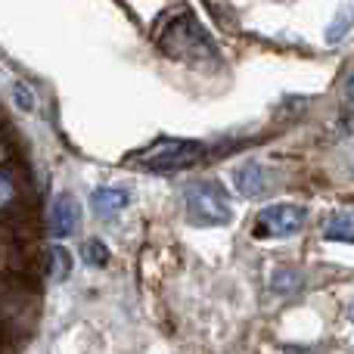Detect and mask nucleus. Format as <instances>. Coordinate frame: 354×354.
I'll return each instance as SVG.
<instances>
[{
  "label": "nucleus",
  "mask_w": 354,
  "mask_h": 354,
  "mask_svg": "<svg viewBox=\"0 0 354 354\" xmlns=\"http://www.w3.org/2000/svg\"><path fill=\"white\" fill-rule=\"evenodd\" d=\"M345 91H348V100H351V103H354V78L348 81V84H345Z\"/></svg>",
  "instance_id": "14"
},
{
  "label": "nucleus",
  "mask_w": 354,
  "mask_h": 354,
  "mask_svg": "<svg viewBox=\"0 0 354 354\" xmlns=\"http://www.w3.org/2000/svg\"><path fill=\"white\" fill-rule=\"evenodd\" d=\"M16 97H19V103H22V109H31V97H28V87L16 84Z\"/></svg>",
  "instance_id": "13"
},
{
  "label": "nucleus",
  "mask_w": 354,
  "mask_h": 354,
  "mask_svg": "<svg viewBox=\"0 0 354 354\" xmlns=\"http://www.w3.org/2000/svg\"><path fill=\"white\" fill-rule=\"evenodd\" d=\"M205 156H208V147L202 140L165 137V140H156L149 147L137 149L134 156H128V162H134L137 168H147V171H180V168L202 162Z\"/></svg>",
  "instance_id": "2"
},
{
  "label": "nucleus",
  "mask_w": 354,
  "mask_h": 354,
  "mask_svg": "<svg viewBox=\"0 0 354 354\" xmlns=\"http://www.w3.org/2000/svg\"><path fill=\"white\" fill-rule=\"evenodd\" d=\"M47 258H50V280L66 283L72 277V255H68V249L66 245H53L47 252Z\"/></svg>",
  "instance_id": "9"
},
{
  "label": "nucleus",
  "mask_w": 354,
  "mask_h": 354,
  "mask_svg": "<svg viewBox=\"0 0 354 354\" xmlns=\"http://www.w3.org/2000/svg\"><path fill=\"white\" fill-rule=\"evenodd\" d=\"M289 354H311V351H301V348H292V351H289Z\"/></svg>",
  "instance_id": "15"
},
{
  "label": "nucleus",
  "mask_w": 354,
  "mask_h": 354,
  "mask_svg": "<svg viewBox=\"0 0 354 354\" xmlns=\"http://www.w3.org/2000/svg\"><path fill=\"white\" fill-rule=\"evenodd\" d=\"M91 205L100 218H112L115 212H122V208L128 205V193L118 187H100L97 193L91 196Z\"/></svg>",
  "instance_id": "8"
},
{
  "label": "nucleus",
  "mask_w": 354,
  "mask_h": 354,
  "mask_svg": "<svg viewBox=\"0 0 354 354\" xmlns=\"http://www.w3.org/2000/svg\"><path fill=\"white\" fill-rule=\"evenodd\" d=\"M81 227V202L75 199L72 193H59L50 205V230L53 236L66 239V236H75Z\"/></svg>",
  "instance_id": "5"
},
{
  "label": "nucleus",
  "mask_w": 354,
  "mask_h": 354,
  "mask_svg": "<svg viewBox=\"0 0 354 354\" xmlns=\"http://www.w3.org/2000/svg\"><path fill=\"white\" fill-rule=\"evenodd\" d=\"M187 214L199 227H221L230 221V202L218 183H193L187 189Z\"/></svg>",
  "instance_id": "3"
},
{
  "label": "nucleus",
  "mask_w": 354,
  "mask_h": 354,
  "mask_svg": "<svg viewBox=\"0 0 354 354\" xmlns=\"http://www.w3.org/2000/svg\"><path fill=\"white\" fill-rule=\"evenodd\" d=\"M233 183H236V189L243 196H258L268 189V171H264L258 162H249V165L233 171Z\"/></svg>",
  "instance_id": "7"
},
{
  "label": "nucleus",
  "mask_w": 354,
  "mask_h": 354,
  "mask_svg": "<svg viewBox=\"0 0 354 354\" xmlns=\"http://www.w3.org/2000/svg\"><path fill=\"white\" fill-rule=\"evenodd\" d=\"M305 208L301 205H289V202H277V205L261 208L258 214L255 233L258 236H292L305 227Z\"/></svg>",
  "instance_id": "4"
},
{
  "label": "nucleus",
  "mask_w": 354,
  "mask_h": 354,
  "mask_svg": "<svg viewBox=\"0 0 354 354\" xmlns=\"http://www.w3.org/2000/svg\"><path fill=\"white\" fill-rule=\"evenodd\" d=\"M351 324H354V305H351Z\"/></svg>",
  "instance_id": "16"
},
{
  "label": "nucleus",
  "mask_w": 354,
  "mask_h": 354,
  "mask_svg": "<svg viewBox=\"0 0 354 354\" xmlns=\"http://www.w3.org/2000/svg\"><path fill=\"white\" fill-rule=\"evenodd\" d=\"M16 202V180L6 168H0V212H10Z\"/></svg>",
  "instance_id": "11"
},
{
  "label": "nucleus",
  "mask_w": 354,
  "mask_h": 354,
  "mask_svg": "<svg viewBox=\"0 0 354 354\" xmlns=\"http://www.w3.org/2000/svg\"><path fill=\"white\" fill-rule=\"evenodd\" d=\"M156 44L168 59H177L193 68H218L221 53L214 47L212 35L202 28V22L193 16V10L177 6V10L162 12L156 22Z\"/></svg>",
  "instance_id": "1"
},
{
  "label": "nucleus",
  "mask_w": 354,
  "mask_h": 354,
  "mask_svg": "<svg viewBox=\"0 0 354 354\" xmlns=\"http://www.w3.org/2000/svg\"><path fill=\"white\" fill-rule=\"evenodd\" d=\"M324 239L330 243H348L354 245V208H339L326 218L324 224Z\"/></svg>",
  "instance_id": "6"
},
{
  "label": "nucleus",
  "mask_w": 354,
  "mask_h": 354,
  "mask_svg": "<svg viewBox=\"0 0 354 354\" xmlns=\"http://www.w3.org/2000/svg\"><path fill=\"white\" fill-rule=\"evenodd\" d=\"M81 258H84L87 264H93V268H106V264H109V249H106L100 239H87V243L81 245Z\"/></svg>",
  "instance_id": "10"
},
{
  "label": "nucleus",
  "mask_w": 354,
  "mask_h": 354,
  "mask_svg": "<svg viewBox=\"0 0 354 354\" xmlns=\"http://www.w3.org/2000/svg\"><path fill=\"white\" fill-rule=\"evenodd\" d=\"M299 283H301V280H299L295 274H286V270H283V274L274 280V289H280V292H289L286 286H299Z\"/></svg>",
  "instance_id": "12"
}]
</instances>
